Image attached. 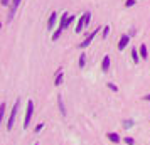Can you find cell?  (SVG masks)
<instances>
[{
	"instance_id": "d6986e66",
	"label": "cell",
	"mask_w": 150,
	"mask_h": 145,
	"mask_svg": "<svg viewBox=\"0 0 150 145\" xmlns=\"http://www.w3.org/2000/svg\"><path fill=\"white\" fill-rule=\"evenodd\" d=\"M125 144H127V145H133V144H135V140H133L132 137H127V138H125Z\"/></svg>"
},
{
	"instance_id": "6da1fadb",
	"label": "cell",
	"mask_w": 150,
	"mask_h": 145,
	"mask_svg": "<svg viewBox=\"0 0 150 145\" xmlns=\"http://www.w3.org/2000/svg\"><path fill=\"white\" fill-rule=\"evenodd\" d=\"M32 113H34V101H32V100H29V101H27V111H25V117H24V128H25V130H27L29 123H30Z\"/></svg>"
},
{
	"instance_id": "8992f818",
	"label": "cell",
	"mask_w": 150,
	"mask_h": 145,
	"mask_svg": "<svg viewBox=\"0 0 150 145\" xmlns=\"http://www.w3.org/2000/svg\"><path fill=\"white\" fill-rule=\"evenodd\" d=\"M56 21H57V14H56V12H52V14H51V17H49V21H47V27L49 29H54Z\"/></svg>"
},
{
	"instance_id": "7a4b0ae2",
	"label": "cell",
	"mask_w": 150,
	"mask_h": 145,
	"mask_svg": "<svg viewBox=\"0 0 150 145\" xmlns=\"http://www.w3.org/2000/svg\"><path fill=\"white\" fill-rule=\"evenodd\" d=\"M19 105H21V100H15L14 108H12V113H10V118H8V123H7V130H8V132L14 128V122H15V117H17V110H19Z\"/></svg>"
},
{
	"instance_id": "603a6c76",
	"label": "cell",
	"mask_w": 150,
	"mask_h": 145,
	"mask_svg": "<svg viewBox=\"0 0 150 145\" xmlns=\"http://www.w3.org/2000/svg\"><path fill=\"white\" fill-rule=\"evenodd\" d=\"M8 4H10V0H2V5H4V7H7Z\"/></svg>"
},
{
	"instance_id": "44dd1931",
	"label": "cell",
	"mask_w": 150,
	"mask_h": 145,
	"mask_svg": "<svg viewBox=\"0 0 150 145\" xmlns=\"http://www.w3.org/2000/svg\"><path fill=\"white\" fill-rule=\"evenodd\" d=\"M108 88H110L111 91H118V88H116V86H115L113 83H108Z\"/></svg>"
},
{
	"instance_id": "8fae6325",
	"label": "cell",
	"mask_w": 150,
	"mask_h": 145,
	"mask_svg": "<svg viewBox=\"0 0 150 145\" xmlns=\"http://www.w3.org/2000/svg\"><path fill=\"white\" fill-rule=\"evenodd\" d=\"M108 138L111 140V142H113V144H118V142H120V137H118V133H113V132H111V133H108Z\"/></svg>"
},
{
	"instance_id": "5b68a950",
	"label": "cell",
	"mask_w": 150,
	"mask_h": 145,
	"mask_svg": "<svg viewBox=\"0 0 150 145\" xmlns=\"http://www.w3.org/2000/svg\"><path fill=\"white\" fill-rule=\"evenodd\" d=\"M128 41H130V35L128 34H123L122 37H120V42H118V49L123 51V49L128 46Z\"/></svg>"
},
{
	"instance_id": "30bf717a",
	"label": "cell",
	"mask_w": 150,
	"mask_h": 145,
	"mask_svg": "<svg viewBox=\"0 0 150 145\" xmlns=\"http://www.w3.org/2000/svg\"><path fill=\"white\" fill-rule=\"evenodd\" d=\"M138 52H140V57H143V59H147V57H149V52H147V46H145V44H142V46H140Z\"/></svg>"
},
{
	"instance_id": "2e32d148",
	"label": "cell",
	"mask_w": 150,
	"mask_h": 145,
	"mask_svg": "<svg viewBox=\"0 0 150 145\" xmlns=\"http://www.w3.org/2000/svg\"><path fill=\"white\" fill-rule=\"evenodd\" d=\"M138 54H140V52H138L137 49H133V51H132V56H133V61H135V64L138 62Z\"/></svg>"
},
{
	"instance_id": "7402d4cb",
	"label": "cell",
	"mask_w": 150,
	"mask_h": 145,
	"mask_svg": "<svg viewBox=\"0 0 150 145\" xmlns=\"http://www.w3.org/2000/svg\"><path fill=\"white\" fill-rule=\"evenodd\" d=\"M42 128H44V123H39L37 127H35V132H41Z\"/></svg>"
},
{
	"instance_id": "ac0fdd59",
	"label": "cell",
	"mask_w": 150,
	"mask_h": 145,
	"mask_svg": "<svg viewBox=\"0 0 150 145\" xmlns=\"http://www.w3.org/2000/svg\"><path fill=\"white\" fill-rule=\"evenodd\" d=\"M61 32H62L61 29H57V30L54 32V35H52V41H56V39H59V35H61Z\"/></svg>"
},
{
	"instance_id": "9a60e30c",
	"label": "cell",
	"mask_w": 150,
	"mask_h": 145,
	"mask_svg": "<svg viewBox=\"0 0 150 145\" xmlns=\"http://www.w3.org/2000/svg\"><path fill=\"white\" fill-rule=\"evenodd\" d=\"M84 64H86V56L81 54V57H79V68H84Z\"/></svg>"
},
{
	"instance_id": "d4e9b609",
	"label": "cell",
	"mask_w": 150,
	"mask_h": 145,
	"mask_svg": "<svg viewBox=\"0 0 150 145\" xmlns=\"http://www.w3.org/2000/svg\"><path fill=\"white\" fill-rule=\"evenodd\" d=\"M35 145H37V144H35Z\"/></svg>"
},
{
	"instance_id": "e0dca14e",
	"label": "cell",
	"mask_w": 150,
	"mask_h": 145,
	"mask_svg": "<svg viewBox=\"0 0 150 145\" xmlns=\"http://www.w3.org/2000/svg\"><path fill=\"white\" fill-rule=\"evenodd\" d=\"M108 32H110L108 25H106V27H103V39H106V37H108Z\"/></svg>"
},
{
	"instance_id": "5bb4252c",
	"label": "cell",
	"mask_w": 150,
	"mask_h": 145,
	"mask_svg": "<svg viewBox=\"0 0 150 145\" xmlns=\"http://www.w3.org/2000/svg\"><path fill=\"white\" fill-rule=\"evenodd\" d=\"M123 127H125V128H132V127H133V120H125V122H123Z\"/></svg>"
},
{
	"instance_id": "ba28073f",
	"label": "cell",
	"mask_w": 150,
	"mask_h": 145,
	"mask_svg": "<svg viewBox=\"0 0 150 145\" xmlns=\"http://www.w3.org/2000/svg\"><path fill=\"white\" fill-rule=\"evenodd\" d=\"M110 56H105V57H103V62H101V69L103 71H108L110 69Z\"/></svg>"
},
{
	"instance_id": "3957f363",
	"label": "cell",
	"mask_w": 150,
	"mask_h": 145,
	"mask_svg": "<svg viewBox=\"0 0 150 145\" xmlns=\"http://www.w3.org/2000/svg\"><path fill=\"white\" fill-rule=\"evenodd\" d=\"M73 19H74L73 15H69L68 12H64V14H62V17H61V25H59V29H61V30L68 29V25L73 22Z\"/></svg>"
},
{
	"instance_id": "4fadbf2b",
	"label": "cell",
	"mask_w": 150,
	"mask_h": 145,
	"mask_svg": "<svg viewBox=\"0 0 150 145\" xmlns=\"http://www.w3.org/2000/svg\"><path fill=\"white\" fill-rule=\"evenodd\" d=\"M89 21H91V12H84V14H83V22H84V25H88Z\"/></svg>"
},
{
	"instance_id": "9c48e42d",
	"label": "cell",
	"mask_w": 150,
	"mask_h": 145,
	"mask_svg": "<svg viewBox=\"0 0 150 145\" xmlns=\"http://www.w3.org/2000/svg\"><path fill=\"white\" fill-rule=\"evenodd\" d=\"M62 79H64V74H62V71H57V74H56V78H54V84H56V86L62 84Z\"/></svg>"
},
{
	"instance_id": "52a82bcc",
	"label": "cell",
	"mask_w": 150,
	"mask_h": 145,
	"mask_svg": "<svg viewBox=\"0 0 150 145\" xmlns=\"http://www.w3.org/2000/svg\"><path fill=\"white\" fill-rule=\"evenodd\" d=\"M57 105H59V111H61V115L64 117V115H66V106H64V101H62V96H61V95L57 96Z\"/></svg>"
},
{
	"instance_id": "ffe728a7",
	"label": "cell",
	"mask_w": 150,
	"mask_h": 145,
	"mask_svg": "<svg viewBox=\"0 0 150 145\" xmlns=\"http://www.w3.org/2000/svg\"><path fill=\"white\" fill-rule=\"evenodd\" d=\"M135 5V0H127L125 2V7H133Z\"/></svg>"
},
{
	"instance_id": "277c9868",
	"label": "cell",
	"mask_w": 150,
	"mask_h": 145,
	"mask_svg": "<svg viewBox=\"0 0 150 145\" xmlns=\"http://www.w3.org/2000/svg\"><path fill=\"white\" fill-rule=\"evenodd\" d=\"M98 30H100V29H95V30H93V32H91V34H89L88 37H86V39H84V42H81V47H88L89 44L93 42V39H95V35L98 34Z\"/></svg>"
},
{
	"instance_id": "cb8c5ba5",
	"label": "cell",
	"mask_w": 150,
	"mask_h": 145,
	"mask_svg": "<svg viewBox=\"0 0 150 145\" xmlns=\"http://www.w3.org/2000/svg\"><path fill=\"white\" fill-rule=\"evenodd\" d=\"M145 98V100H147V101H150V95H147V96H143Z\"/></svg>"
},
{
	"instance_id": "7c38bea8",
	"label": "cell",
	"mask_w": 150,
	"mask_h": 145,
	"mask_svg": "<svg viewBox=\"0 0 150 145\" xmlns=\"http://www.w3.org/2000/svg\"><path fill=\"white\" fill-rule=\"evenodd\" d=\"M19 4H21V0H14V5H12V10H10V15H8V21L12 19V15L15 14V8L19 7Z\"/></svg>"
}]
</instances>
